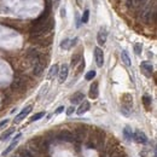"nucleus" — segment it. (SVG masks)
I'll list each match as a JSON object with an SVG mask.
<instances>
[{"mask_svg":"<svg viewBox=\"0 0 157 157\" xmlns=\"http://www.w3.org/2000/svg\"><path fill=\"white\" fill-rule=\"evenodd\" d=\"M106 39H107V30L106 28H100L99 32H98L97 34V42L99 45H104L106 42Z\"/></svg>","mask_w":157,"mask_h":157,"instance_id":"obj_11","label":"nucleus"},{"mask_svg":"<svg viewBox=\"0 0 157 157\" xmlns=\"http://www.w3.org/2000/svg\"><path fill=\"white\" fill-rule=\"evenodd\" d=\"M13 132H15V128H10V129H7V131H6L4 134H1V136H0V139H1V140H5V139H7L8 136L11 135Z\"/></svg>","mask_w":157,"mask_h":157,"instance_id":"obj_26","label":"nucleus"},{"mask_svg":"<svg viewBox=\"0 0 157 157\" xmlns=\"http://www.w3.org/2000/svg\"><path fill=\"white\" fill-rule=\"evenodd\" d=\"M68 74H69V66H68L66 64H63L61 66L59 71H58V81H59V83H64L66 77H68Z\"/></svg>","mask_w":157,"mask_h":157,"instance_id":"obj_9","label":"nucleus"},{"mask_svg":"<svg viewBox=\"0 0 157 157\" xmlns=\"http://www.w3.org/2000/svg\"><path fill=\"white\" fill-rule=\"evenodd\" d=\"M141 51H143V45L140 42H135L134 44V52H135V54L140 56L141 54Z\"/></svg>","mask_w":157,"mask_h":157,"instance_id":"obj_24","label":"nucleus"},{"mask_svg":"<svg viewBox=\"0 0 157 157\" xmlns=\"http://www.w3.org/2000/svg\"><path fill=\"white\" fill-rule=\"evenodd\" d=\"M64 111V106H59V107H58V109L54 111V114L56 115H59V114H62Z\"/></svg>","mask_w":157,"mask_h":157,"instance_id":"obj_31","label":"nucleus"},{"mask_svg":"<svg viewBox=\"0 0 157 157\" xmlns=\"http://www.w3.org/2000/svg\"><path fill=\"white\" fill-rule=\"evenodd\" d=\"M88 19H90V10H85L83 11V15H82V18H81V22L82 23H87Z\"/></svg>","mask_w":157,"mask_h":157,"instance_id":"obj_27","label":"nucleus"},{"mask_svg":"<svg viewBox=\"0 0 157 157\" xmlns=\"http://www.w3.org/2000/svg\"><path fill=\"white\" fill-rule=\"evenodd\" d=\"M94 59H95V63L97 65L102 68L103 64H104V53H103V50L100 47H95L94 48Z\"/></svg>","mask_w":157,"mask_h":157,"instance_id":"obj_8","label":"nucleus"},{"mask_svg":"<svg viewBox=\"0 0 157 157\" xmlns=\"http://www.w3.org/2000/svg\"><path fill=\"white\" fill-rule=\"evenodd\" d=\"M98 94H99V91H98V82H93L90 87V92H88V95H90L91 99H97Z\"/></svg>","mask_w":157,"mask_h":157,"instance_id":"obj_16","label":"nucleus"},{"mask_svg":"<svg viewBox=\"0 0 157 157\" xmlns=\"http://www.w3.org/2000/svg\"><path fill=\"white\" fill-rule=\"evenodd\" d=\"M54 27V19L53 18H48L47 21L39 23V24H33L32 29H30V35L35 39L36 37H41V36H46L48 33L52 32V29Z\"/></svg>","mask_w":157,"mask_h":157,"instance_id":"obj_1","label":"nucleus"},{"mask_svg":"<svg viewBox=\"0 0 157 157\" xmlns=\"http://www.w3.org/2000/svg\"><path fill=\"white\" fill-rule=\"evenodd\" d=\"M95 75H97L95 70H91V71H88V73L85 75V78H86L87 81H91V80H93V78L95 77Z\"/></svg>","mask_w":157,"mask_h":157,"instance_id":"obj_28","label":"nucleus"},{"mask_svg":"<svg viewBox=\"0 0 157 157\" xmlns=\"http://www.w3.org/2000/svg\"><path fill=\"white\" fill-rule=\"evenodd\" d=\"M143 103H144V105H145L146 109H150V105H151V103H152V98H151L150 95H148V94H145V95L143 97Z\"/></svg>","mask_w":157,"mask_h":157,"instance_id":"obj_23","label":"nucleus"},{"mask_svg":"<svg viewBox=\"0 0 157 157\" xmlns=\"http://www.w3.org/2000/svg\"><path fill=\"white\" fill-rule=\"evenodd\" d=\"M7 122H8V120H7V119H6V120H4L3 122H0V128H1V127H3V126H5V124H6Z\"/></svg>","mask_w":157,"mask_h":157,"instance_id":"obj_32","label":"nucleus"},{"mask_svg":"<svg viewBox=\"0 0 157 157\" xmlns=\"http://www.w3.org/2000/svg\"><path fill=\"white\" fill-rule=\"evenodd\" d=\"M59 140V141H65V143H74L75 139H74V134L70 132V131H66V129H63V131H59L58 133L54 134V140Z\"/></svg>","mask_w":157,"mask_h":157,"instance_id":"obj_2","label":"nucleus"},{"mask_svg":"<svg viewBox=\"0 0 157 157\" xmlns=\"http://www.w3.org/2000/svg\"><path fill=\"white\" fill-rule=\"evenodd\" d=\"M11 88L16 92H24L27 88V83L23 78L21 77H15V80L11 83Z\"/></svg>","mask_w":157,"mask_h":157,"instance_id":"obj_3","label":"nucleus"},{"mask_svg":"<svg viewBox=\"0 0 157 157\" xmlns=\"http://www.w3.org/2000/svg\"><path fill=\"white\" fill-rule=\"evenodd\" d=\"M19 136H21V134H17V135H16V138L12 140V143L10 144V145L7 146V148L5 149V151L3 152V156H6L7 153H10V152H11V151H12L15 148H16V145L18 144V139H19Z\"/></svg>","mask_w":157,"mask_h":157,"instance_id":"obj_17","label":"nucleus"},{"mask_svg":"<svg viewBox=\"0 0 157 157\" xmlns=\"http://www.w3.org/2000/svg\"><path fill=\"white\" fill-rule=\"evenodd\" d=\"M39 57H40V54H39V52L35 50V48H29V50L27 51V58H28V61L35 64L39 59Z\"/></svg>","mask_w":157,"mask_h":157,"instance_id":"obj_12","label":"nucleus"},{"mask_svg":"<svg viewBox=\"0 0 157 157\" xmlns=\"http://www.w3.org/2000/svg\"><path fill=\"white\" fill-rule=\"evenodd\" d=\"M90 107H91V104H90V102H87V100H83V102L80 104V106L77 107V110H76V114H77V115H83L85 112H87L88 110H90Z\"/></svg>","mask_w":157,"mask_h":157,"instance_id":"obj_15","label":"nucleus"},{"mask_svg":"<svg viewBox=\"0 0 157 157\" xmlns=\"http://www.w3.org/2000/svg\"><path fill=\"white\" fill-rule=\"evenodd\" d=\"M44 116H45V112H44V111H41V112H37V114H35V115H33V116L30 117V122H34V121L40 120L41 117H44Z\"/></svg>","mask_w":157,"mask_h":157,"instance_id":"obj_25","label":"nucleus"},{"mask_svg":"<svg viewBox=\"0 0 157 157\" xmlns=\"http://www.w3.org/2000/svg\"><path fill=\"white\" fill-rule=\"evenodd\" d=\"M32 109H33V106H32V105H28V106H25L24 109H23L21 112H19V114L16 116L15 122H16V123H18V122H21L23 119H25V117L29 115V112L32 111Z\"/></svg>","mask_w":157,"mask_h":157,"instance_id":"obj_13","label":"nucleus"},{"mask_svg":"<svg viewBox=\"0 0 157 157\" xmlns=\"http://www.w3.org/2000/svg\"><path fill=\"white\" fill-rule=\"evenodd\" d=\"M45 66H46V62L41 58V56L39 57L37 62L34 64V74L35 76H41L44 70H45Z\"/></svg>","mask_w":157,"mask_h":157,"instance_id":"obj_6","label":"nucleus"},{"mask_svg":"<svg viewBox=\"0 0 157 157\" xmlns=\"http://www.w3.org/2000/svg\"><path fill=\"white\" fill-rule=\"evenodd\" d=\"M121 59H122V62L124 63V65H126V66H131V65H132L131 57H129L128 52H127L126 50H123V51L121 52Z\"/></svg>","mask_w":157,"mask_h":157,"instance_id":"obj_19","label":"nucleus"},{"mask_svg":"<svg viewBox=\"0 0 157 157\" xmlns=\"http://www.w3.org/2000/svg\"><path fill=\"white\" fill-rule=\"evenodd\" d=\"M132 139H133L135 143H138V144H146V143H148V136H146L145 133L141 132V131H135V132H133Z\"/></svg>","mask_w":157,"mask_h":157,"instance_id":"obj_7","label":"nucleus"},{"mask_svg":"<svg viewBox=\"0 0 157 157\" xmlns=\"http://www.w3.org/2000/svg\"><path fill=\"white\" fill-rule=\"evenodd\" d=\"M58 71H59V66H58V64L52 65L50 71H48V78H53L56 75H58Z\"/></svg>","mask_w":157,"mask_h":157,"instance_id":"obj_20","label":"nucleus"},{"mask_svg":"<svg viewBox=\"0 0 157 157\" xmlns=\"http://www.w3.org/2000/svg\"><path fill=\"white\" fill-rule=\"evenodd\" d=\"M74 111H75V106H70V107H68V109H66V115H68V116H70V115H73V114H74Z\"/></svg>","mask_w":157,"mask_h":157,"instance_id":"obj_30","label":"nucleus"},{"mask_svg":"<svg viewBox=\"0 0 157 157\" xmlns=\"http://www.w3.org/2000/svg\"><path fill=\"white\" fill-rule=\"evenodd\" d=\"M81 61H82V56H81V53H76V54H74L73 58H71V66H73V68L76 66Z\"/></svg>","mask_w":157,"mask_h":157,"instance_id":"obj_22","label":"nucleus"},{"mask_svg":"<svg viewBox=\"0 0 157 157\" xmlns=\"http://www.w3.org/2000/svg\"><path fill=\"white\" fill-rule=\"evenodd\" d=\"M61 16L65 17V8H61Z\"/></svg>","mask_w":157,"mask_h":157,"instance_id":"obj_33","label":"nucleus"},{"mask_svg":"<svg viewBox=\"0 0 157 157\" xmlns=\"http://www.w3.org/2000/svg\"><path fill=\"white\" fill-rule=\"evenodd\" d=\"M78 64H80V65H78V68H77L76 73H77V74H80V73H81V71L85 69V65H86V64H85V61H83V59H82L80 63H78Z\"/></svg>","mask_w":157,"mask_h":157,"instance_id":"obj_29","label":"nucleus"},{"mask_svg":"<svg viewBox=\"0 0 157 157\" xmlns=\"http://www.w3.org/2000/svg\"><path fill=\"white\" fill-rule=\"evenodd\" d=\"M140 68L143 69V71H144V74L146 76H151V74L153 71V66H152V64L150 62H141Z\"/></svg>","mask_w":157,"mask_h":157,"instance_id":"obj_14","label":"nucleus"},{"mask_svg":"<svg viewBox=\"0 0 157 157\" xmlns=\"http://www.w3.org/2000/svg\"><path fill=\"white\" fill-rule=\"evenodd\" d=\"M74 139L75 141H78V143H81L85 140L86 138V135H87V132H86V127L85 126H77L75 131H74Z\"/></svg>","mask_w":157,"mask_h":157,"instance_id":"obj_4","label":"nucleus"},{"mask_svg":"<svg viewBox=\"0 0 157 157\" xmlns=\"http://www.w3.org/2000/svg\"><path fill=\"white\" fill-rule=\"evenodd\" d=\"M123 136H124V139L127 141H131L132 140L133 132H132V129L129 128V127H124V129H123Z\"/></svg>","mask_w":157,"mask_h":157,"instance_id":"obj_21","label":"nucleus"},{"mask_svg":"<svg viewBox=\"0 0 157 157\" xmlns=\"http://www.w3.org/2000/svg\"><path fill=\"white\" fill-rule=\"evenodd\" d=\"M121 102H122V109L132 110V105H133V97H132V94L124 93L121 97Z\"/></svg>","mask_w":157,"mask_h":157,"instance_id":"obj_5","label":"nucleus"},{"mask_svg":"<svg viewBox=\"0 0 157 157\" xmlns=\"http://www.w3.org/2000/svg\"><path fill=\"white\" fill-rule=\"evenodd\" d=\"M83 98H85V95L81 93V92H76V93H74V95L70 98V102L75 105V104H81L82 102H83Z\"/></svg>","mask_w":157,"mask_h":157,"instance_id":"obj_18","label":"nucleus"},{"mask_svg":"<svg viewBox=\"0 0 157 157\" xmlns=\"http://www.w3.org/2000/svg\"><path fill=\"white\" fill-rule=\"evenodd\" d=\"M13 157H19V156H18V155H17V156H13Z\"/></svg>","mask_w":157,"mask_h":157,"instance_id":"obj_34","label":"nucleus"},{"mask_svg":"<svg viewBox=\"0 0 157 157\" xmlns=\"http://www.w3.org/2000/svg\"><path fill=\"white\" fill-rule=\"evenodd\" d=\"M78 41L77 37H74V39H64V40L61 42V48H63V50H70V48H73Z\"/></svg>","mask_w":157,"mask_h":157,"instance_id":"obj_10","label":"nucleus"}]
</instances>
